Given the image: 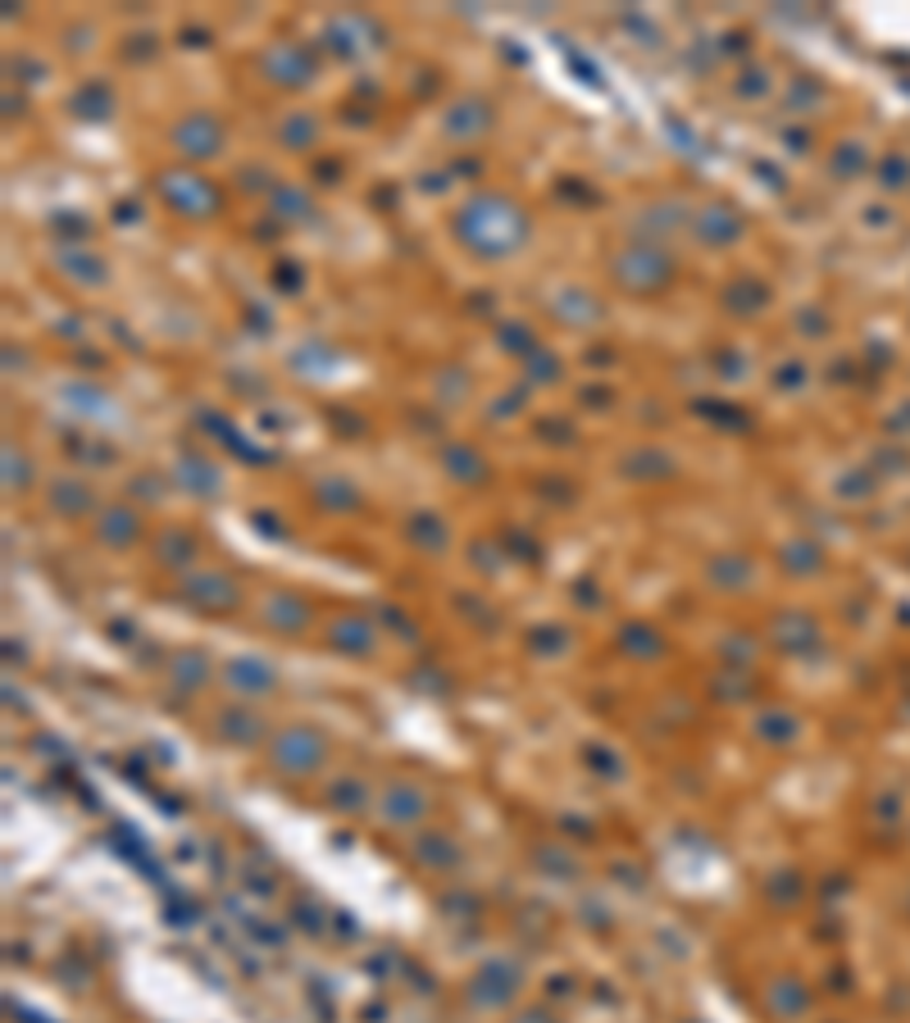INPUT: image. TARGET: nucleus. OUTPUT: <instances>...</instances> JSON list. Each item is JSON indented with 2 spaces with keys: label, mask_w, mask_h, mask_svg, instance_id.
I'll use <instances>...</instances> for the list:
<instances>
[{
  "label": "nucleus",
  "mask_w": 910,
  "mask_h": 1023,
  "mask_svg": "<svg viewBox=\"0 0 910 1023\" xmlns=\"http://www.w3.org/2000/svg\"><path fill=\"white\" fill-rule=\"evenodd\" d=\"M196 605H206V609H228L237 601V587L228 582V578H219V574H206V578H196L192 582V592H187Z\"/></svg>",
  "instance_id": "nucleus-5"
},
{
  "label": "nucleus",
  "mask_w": 910,
  "mask_h": 1023,
  "mask_svg": "<svg viewBox=\"0 0 910 1023\" xmlns=\"http://www.w3.org/2000/svg\"><path fill=\"white\" fill-rule=\"evenodd\" d=\"M455 233H460V242H469L478 255H511L528 237V223L505 196H478L460 210V219H455Z\"/></svg>",
  "instance_id": "nucleus-1"
},
{
  "label": "nucleus",
  "mask_w": 910,
  "mask_h": 1023,
  "mask_svg": "<svg viewBox=\"0 0 910 1023\" xmlns=\"http://www.w3.org/2000/svg\"><path fill=\"white\" fill-rule=\"evenodd\" d=\"M269 64H283V73H287V83H292V87L310 78V64L300 60V56H296L292 46H283V50H278V56H269Z\"/></svg>",
  "instance_id": "nucleus-6"
},
{
  "label": "nucleus",
  "mask_w": 910,
  "mask_h": 1023,
  "mask_svg": "<svg viewBox=\"0 0 910 1023\" xmlns=\"http://www.w3.org/2000/svg\"><path fill=\"white\" fill-rule=\"evenodd\" d=\"M273 755H278V764H283V774H306L310 764L323 755V741L310 737L306 728H292V732L273 747Z\"/></svg>",
  "instance_id": "nucleus-4"
},
{
  "label": "nucleus",
  "mask_w": 910,
  "mask_h": 1023,
  "mask_svg": "<svg viewBox=\"0 0 910 1023\" xmlns=\"http://www.w3.org/2000/svg\"><path fill=\"white\" fill-rule=\"evenodd\" d=\"M160 192L179 205V210H187V214H214L219 210V196L210 192V183H196V177H183V173H169L164 183H160Z\"/></svg>",
  "instance_id": "nucleus-3"
},
{
  "label": "nucleus",
  "mask_w": 910,
  "mask_h": 1023,
  "mask_svg": "<svg viewBox=\"0 0 910 1023\" xmlns=\"http://www.w3.org/2000/svg\"><path fill=\"white\" fill-rule=\"evenodd\" d=\"M219 141H223V133H219V123L210 114H192V119H183L179 127H173V146H179L187 160L214 156Z\"/></svg>",
  "instance_id": "nucleus-2"
}]
</instances>
